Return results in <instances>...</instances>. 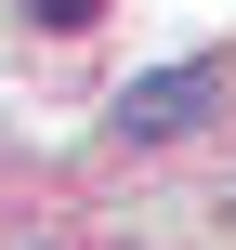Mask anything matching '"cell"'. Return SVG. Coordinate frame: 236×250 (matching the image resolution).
Listing matches in <instances>:
<instances>
[{"mask_svg":"<svg viewBox=\"0 0 236 250\" xmlns=\"http://www.w3.org/2000/svg\"><path fill=\"white\" fill-rule=\"evenodd\" d=\"M26 13H39V26H79V13H92V0H26Z\"/></svg>","mask_w":236,"mask_h":250,"instance_id":"7a4b0ae2","label":"cell"},{"mask_svg":"<svg viewBox=\"0 0 236 250\" xmlns=\"http://www.w3.org/2000/svg\"><path fill=\"white\" fill-rule=\"evenodd\" d=\"M118 132L131 145H171V132H210V66H158L118 92Z\"/></svg>","mask_w":236,"mask_h":250,"instance_id":"6da1fadb","label":"cell"}]
</instances>
